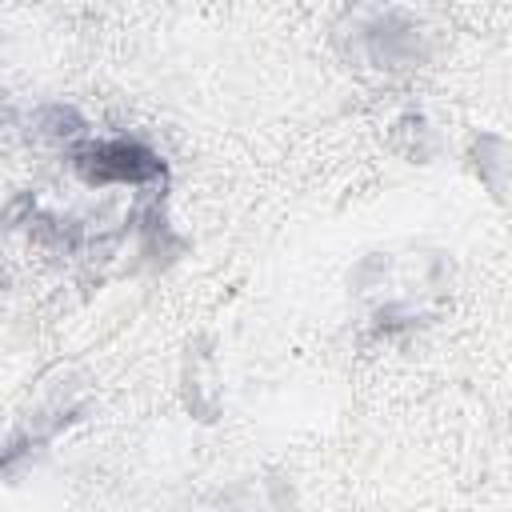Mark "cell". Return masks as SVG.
<instances>
[{"label": "cell", "instance_id": "obj_1", "mask_svg": "<svg viewBox=\"0 0 512 512\" xmlns=\"http://www.w3.org/2000/svg\"><path fill=\"white\" fill-rule=\"evenodd\" d=\"M72 172L92 184V188H108V184H156L164 180V160L160 152H152L144 140L132 136H112V140H84L72 148Z\"/></svg>", "mask_w": 512, "mask_h": 512}]
</instances>
